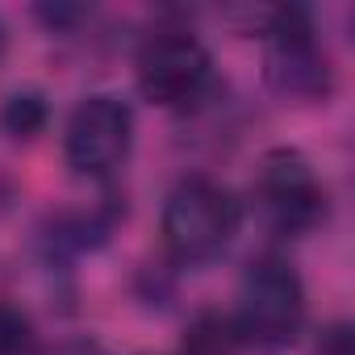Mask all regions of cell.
Listing matches in <instances>:
<instances>
[{
	"label": "cell",
	"instance_id": "6da1fadb",
	"mask_svg": "<svg viewBox=\"0 0 355 355\" xmlns=\"http://www.w3.org/2000/svg\"><path fill=\"white\" fill-rule=\"evenodd\" d=\"M239 226H243L239 197L209 175H189L163 201V243L189 268L218 259L234 243Z\"/></svg>",
	"mask_w": 355,
	"mask_h": 355
},
{
	"label": "cell",
	"instance_id": "7a4b0ae2",
	"mask_svg": "<svg viewBox=\"0 0 355 355\" xmlns=\"http://www.w3.org/2000/svg\"><path fill=\"white\" fill-rule=\"evenodd\" d=\"M234 334L259 351L288 347L305 326V284L297 268L280 255H263L243 272Z\"/></svg>",
	"mask_w": 355,
	"mask_h": 355
},
{
	"label": "cell",
	"instance_id": "3957f363",
	"mask_svg": "<svg viewBox=\"0 0 355 355\" xmlns=\"http://www.w3.org/2000/svg\"><path fill=\"white\" fill-rule=\"evenodd\" d=\"M130 146H134V113L121 96L92 92L71 109L63 130V155L76 175L105 180L130 159Z\"/></svg>",
	"mask_w": 355,
	"mask_h": 355
},
{
	"label": "cell",
	"instance_id": "277c9868",
	"mask_svg": "<svg viewBox=\"0 0 355 355\" xmlns=\"http://www.w3.org/2000/svg\"><path fill=\"white\" fill-rule=\"evenodd\" d=\"M209 71H214V59H209L205 42L175 26L146 34L138 46V59H134L142 96L155 105H167V109L197 101L209 84Z\"/></svg>",
	"mask_w": 355,
	"mask_h": 355
},
{
	"label": "cell",
	"instance_id": "5b68a950",
	"mask_svg": "<svg viewBox=\"0 0 355 355\" xmlns=\"http://www.w3.org/2000/svg\"><path fill=\"white\" fill-rule=\"evenodd\" d=\"M255 205L276 234H305L326 214V189L301 150H268L255 171Z\"/></svg>",
	"mask_w": 355,
	"mask_h": 355
},
{
	"label": "cell",
	"instance_id": "8992f818",
	"mask_svg": "<svg viewBox=\"0 0 355 355\" xmlns=\"http://www.w3.org/2000/svg\"><path fill=\"white\" fill-rule=\"evenodd\" d=\"M268 80L280 96L293 101L330 96V59L301 9H280L268 26Z\"/></svg>",
	"mask_w": 355,
	"mask_h": 355
},
{
	"label": "cell",
	"instance_id": "52a82bcc",
	"mask_svg": "<svg viewBox=\"0 0 355 355\" xmlns=\"http://www.w3.org/2000/svg\"><path fill=\"white\" fill-rule=\"evenodd\" d=\"M234 343H239L234 326L226 318H218V313H205V318L193 322L180 355H234Z\"/></svg>",
	"mask_w": 355,
	"mask_h": 355
},
{
	"label": "cell",
	"instance_id": "ba28073f",
	"mask_svg": "<svg viewBox=\"0 0 355 355\" xmlns=\"http://www.w3.org/2000/svg\"><path fill=\"white\" fill-rule=\"evenodd\" d=\"M0 125H5L13 138H34L42 125H46V101L38 92H17L5 101L0 109Z\"/></svg>",
	"mask_w": 355,
	"mask_h": 355
},
{
	"label": "cell",
	"instance_id": "9c48e42d",
	"mask_svg": "<svg viewBox=\"0 0 355 355\" xmlns=\"http://www.w3.org/2000/svg\"><path fill=\"white\" fill-rule=\"evenodd\" d=\"M0 355H34L30 318L5 301H0Z\"/></svg>",
	"mask_w": 355,
	"mask_h": 355
},
{
	"label": "cell",
	"instance_id": "30bf717a",
	"mask_svg": "<svg viewBox=\"0 0 355 355\" xmlns=\"http://www.w3.org/2000/svg\"><path fill=\"white\" fill-rule=\"evenodd\" d=\"M318 355H351V334H347V326H334L326 338H322V351Z\"/></svg>",
	"mask_w": 355,
	"mask_h": 355
},
{
	"label": "cell",
	"instance_id": "8fae6325",
	"mask_svg": "<svg viewBox=\"0 0 355 355\" xmlns=\"http://www.w3.org/2000/svg\"><path fill=\"white\" fill-rule=\"evenodd\" d=\"M55 355H92V351H88V347H59Z\"/></svg>",
	"mask_w": 355,
	"mask_h": 355
},
{
	"label": "cell",
	"instance_id": "7c38bea8",
	"mask_svg": "<svg viewBox=\"0 0 355 355\" xmlns=\"http://www.w3.org/2000/svg\"><path fill=\"white\" fill-rule=\"evenodd\" d=\"M0 59H5V26H0Z\"/></svg>",
	"mask_w": 355,
	"mask_h": 355
}]
</instances>
